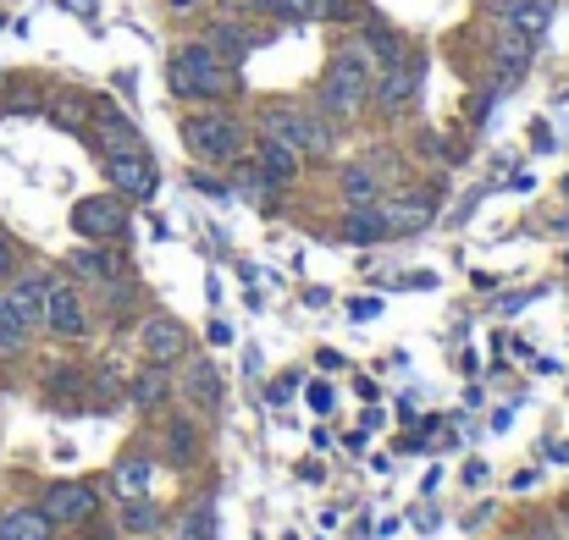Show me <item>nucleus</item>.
I'll use <instances>...</instances> for the list:
<instances>
[{
  "label": "nucleus",
  "instance_id": "obj_1",
  "mask_svg": "<svg viewBox=\"0 0 569 540\" xmlns=\"http://www.w3.org/2000/svg\"><path fill=\"white\" fill-rule=\"evenodd\" d=\"M167 88H172L178 100L210 106V100L238 95V66H227L205 39H194V45H178V50H172V61H167Z\"/></svg>",
  "mask_w": 569,
  "mask_h": 540
},
{
  "label": "nucleus",
  "instance_id": "obj_2",
  "mask_svg": "<svg viewBox=\"0 0 569 540\" xmlns=\"http://www.w3.org/2000/svg\"><path fill=\"white\" fill-rule=\"evenodd\" d=\"M183 144H189L194 160L227 165V160H238L243 149H250V127H243L238 111H227L221 100H210V106H199V111L183 116Z\"/></svg>",
  "mask_w": 569,
  "mask_h": 540
},
{
  "label": "nucleus",
  "instance_id": "obj_3",
  "mask_svg": "<svg viewBox=\"0 0 569 540\" xmlns=\"http://www.w3.org/2000/svg\"><path fill=\"white\" fill-rule=\"evenodd\" d=\"M365 100H371V66H365V50L349 45L343 56H332L327 77H320V111L332 122H349L365 111Z\"/></svg>",
  "mask_w": 569,
  "mask_h": 540
},
{
  "label": "nucleus",
  "instance_id": "obj_4",
  "mask_svg": "<svg viewBox=\"0 0 569 540\" xmlns=\"http://www.w3.org/2000/svg\"><path fill=\"white\" fill-rule=\"evenodd\" d=\"M261 133L277 138V144H288V149H299V155H327V149H332V127L315 122L310 111H299L293 100L261 106Z\"/></svg>",
  "mask_w": 569,
  "mask_h": 540
},
{
  "label": "nucleus",
  "instance_id": "obj_5",
  "mask_svg": "<svg viewBox=\"0 0 569 540\" xmlns=\"http://www.w3.org/2000/svg\"><path fill=\"white\" fill-rule=\"evenodd\" d=\"M72 232L89 243H111L128 232V199L122 194H89L72 205Z\"/></svg>",
  "mask_w": 569,
  "mask_h": 540
},
{
  "label": "nucleus",
  "instance_id": "obj_6",
  "mask_svg": "<svg viewBox=\"0 0 569 540\" xmlns=\"http://www.w3.org/2000/svg\"><path fill=\"white\" fill-rule=\"evenodd\" d=\"M106 176L122 199H149L160 188V171L149 160V149H133V155H106Z\"/></svg>",
  "mask_w": 569,
  "mask_h": 540
},
{
  "label": "nucleus",
  "instance_id": "obj_7",
  "mask_svg": "<svg viewBox=\"0 0 569 540\" xmlns=\"http://www.w3.org/2000/svg\"><path fill=\"white\" fill-rule=\"evenodd\" d=\"M45 518L50 524H95V513H100V496H95V486H84V480H61V486H50L45 491Z\"/></svg>",
  "mask_w": 569,
  "mask_h": 540
},
{
  "label": "nucleus",
  "instance_id": "obj_8",
  "mask_svg": "<svg viewBox=\"0 0 569 540\" xmlns=\"http://www.w3.org/2000/svg\"><path fill=\"white\" fill-rule=\"evenodd\" d=\"M415 88H421V66L415 61H392V66H382L371 77V100H376V111L398 116V111H410Z\"/></svg>",
  "mask_w": 569,
  "mask_h": 540
},
{
  "label": "nucleus",
  "instance_id": "obj_9",
  "mask_svg": "<svg viewBox=\"0 0 569 540\" xmlns=\"http://www.w3.org/2000/svg\"><path fill=\"white\" fill-rule=\"evenodd\" d=\"M89 138H95V149H100V155H133V149H144V138H138L133 116H122L111 100H100V106L89 111Z\"/></svg>",
  "mask_w": 569,
  "mask_h": 540
},
{
  "label": "nucleus",
  "instance_id": "obj_10",
  "mask_svg": "<svg viewBox=\"0 0 569 540\" xmlns=\"http://www.w3.org/2000/svg\"><path fill=\"white\" fill-rule=\"evenodd\" d=\"M138 342H144L149 365H178V358H189V326L172 315H149L138 326Z\"/></svg>",
  "mask_w": 569,
  "mask_h": 540
},
{
  "label": "nucleus",
  "instance_id": "obj_11",
  "mask_svg": "<svg viewBox=\"0 0 569 540\" xmlns=\"http://www.w3.org/2000/svg\"><path fill=\"white\" fill-rule=\"evenodd\" d=\"M45 326H50L56 336H84V331H89L84 287H77V282H50V298H45Z\"/></svg>",
  "mask_w": 569,
  "mask_h": 540
},
{
  "label": "nucleus",
  "instance_id": "obj_12",
  "mask_svg": "<svg viewBox=\"0 0 569 540\" xmlns=\"http://www.w3.org/2000/svg\"><path fill=\"white\" fill-rule=\"evenodd\" d=\"M12 309L23 315V326L28 331H39L45 326V298H50V277H45V270H23V277L12 282Z\"/></svg>",
  "mask_w": 569,
  "mask_h": 540
},
{
  "label": "nucleus",
  "instance_id": "obj_13",
  "mask_svg": "<svg viewBox=\"0 0 569 540\" xmlns=\"http://www.w3.org/2000/svg\"><path fill=\"white\" fill-rule=\"evenodd\" d=\"M486 12H493L498 23H509L514 34H531V39H536V34L553 23V0H493Z\"/></svg>",
  "mask_w": 569,
  "mask_h": 540
},
{
  "label": "nucleus",
  "instance_id": "obj_14",
  "mask_svg": "<svg viewBox=\"0 0 569 540\" xmlns=\"http://www.w3.org/2000/svg\"><path fill=\"white\" fill-rule=\"evenodd\" d=\"M205 45L227 61V66H238L243 56H250V45H255V34L243 28V23H232V17H216V23H205Z\"/></svg>",
  "mask_w": 569,
  "mask_h": 540
},
{
  "label": "nucleus",
  "instance_id": "obj_15",
  "mask_svg": "<svg viewBox=\"0 0 569 540\" xmlns=\"http://www.w3.org/2000/svg\"><path fill=\"white\" fill-rule=\"evenodd\" d=\"M376 216H382L387 237H403V232H421L432 221V199H392V205L376 199Z\"/></svg>",
  "mask_w": 569,
  "mask_h": 540
},
{
  "label": "nucleus",
  "instance_id": "obj_16",
  "mask_svg": "<svg viewBox=\"0 0 569 540\" xmlns=\"http://www.w3.org/2000/svg\"><path fill=\"white\" fill-rule=\"evenodd\" d=\"M299 149H288V144H277V138H266L261 133V144H255V165L271 176V183H293V176H299Z\"/></svg>",
  "mask_w": 569,
  "mask_h": 540
},
{
  "label": "nucleus",
  "instance_id": "obj_17",
  "mask_svg": "<svg viewBox=\"0 0 569 540\" xmlns=\"http://www.w3.org/2000/svg\"><path fill=\"white\" fill-rule=\"evenodd\" d=\"M493 66H498V83H514L525 66H531V34H504L498 45H493Z\"/></svg>",
  "mask_w": 569,
  "mask_h": 540
},
{
  "label": "nucleus",
  "instance_id": "obj_18",
  "mask_svg": "<svg viewBox=\"0 0 569 540\" xmlns=\"http://www.w3.org/2000/svg\"><path fill=\"white\" fill-rule=\"evenodd\" d=\"M50 518L45 507H12V513H0V540H50Z\"/></svg>",
  "mask_w": 569,
  "mask_h": 540
},
{
  "label": "nucleus",
  "instance_id": "obj_19",
  "mask_svg": "<svg viewBox=\"0 0 569 540\" xmlns=\"http://www.w3.org/2000/svg\"><path fill=\"white\" fill-rule=\"evenodd\" d=\"M376 199H382V176H376L365 160L343 165V205L354 210V205H376Z\"/></svg>",
  "mask_w": 569,
  "mask_h": 540
},
{
  "label": "nucleus",
  "instance_id": "obj_20",
  "mask_svg": "<svg viewBox=\"0 0 569 540\" xmlns=\"http://www.w3.org/2000/svg\"><path fill=\"white\" fill-rule=\"evenodd\" d=\"M72 277H84V282H117L122 277V254H106V248L72 254Z\"/></svg>",
  "mask_w": 569,
  "mask_h": 540
},
{
  "label": "nucleus",
  "instance_id": "obj_21",
  "mask_svg": "<svg viewBox=\"0 0 569 540\" xmlns=\"http://www.w3.org/2000/svg\"><path fill=\"white\" fill-rule=\"evenodd\" d=\"M183 392H189L194 408H216V397H221V376L205 365V358H189V381H183Z\"/></svg>",
  "mask_w": 569,
  "mask_h": 540
},
{
  "label": "nucleus",
  "instance_id": "obj_22",
  "mask_svg": "<svg viewBox=\"0 0 569 540\" xmlns=\"http://www.w3.org/2000/svg\"><path fill=\"white\" fill-rule=\"evenodd\" d=\"M28 347V326H23V315L12 309V298L0 293V358H12V353H23Z\"/></svg>",
  "mask_w": 569,
  "mask_h": 540
},
{
  "label": "nucleus",
  "instance_id": "obj_23",
  "mask_svg": "<svg viewBox=\"0 0 569 540\" xmlns=\"http://www.w3.org/2000/svg\"><path fill=\"white\" fill-rule=\"evenodd\" d=\"M343 237H349V243H376V237H387V226H382L376 205H354V210H349V221H343Z\"/></svg>",
  "mask_w": 569,
  "mask_h": 540
},
{
  "label": "nucleus",
  "instance_id": "obj_24",
  "mask_svg": "<svg viewBox=\"0 0 569 540\" xmlns=\"http://www.w3.org/2000/svg\"><path fill=\"white\" fill-rule=\"evenodd\" d=\"M149 475H155V464H144V458H128V464H117V475H111V486H117V496H144L149 491Z\"/></svg>",
  "mask_w": 569,
  "mask_h": 540
},
{
  "label": "nucleus",
  "instance_id": "obj_25",
  "mask_svg": "<svg viewBox=\"0 0 569 540\" xmlns=\"http://www.w3.org/2000/svg\"><path fill=\"white\" fill-rule=\"evenodd\" d=\"M167 392H172V376H167V365H149V370L133 381V403H138V408H155V403L167 397Z\"/></svg>",
  "mask_w": 569,
  "mask_h": 540
},
{
  "label": "nucleus",
  "instance_id": "obj_26",
  "mask_svg": "<svg viewBox=\"0 0 569 540\" xmlns=\"http://www.w3.org/2000/svg\"><path fill=\"white\" fill-rule=\"evenodd\" d=\"M194 446H199L194 419H172V425H167V458H172V464H189V458H194Z\"/></svg>",
  "mask_w": 569,
  "mask_h": 540
},
{
  "label": "nucleus",
  "instance_id": "obj_27",
  "mask_svg": "<svg viewBox=\"0 0 569 540\" xmlns=\"http://www.w3.org/2000/svg\"><path fill=\"white\" fill-rule=\"evenodd\" d=\"M50 116H56L61 127H72V133H77V127L89 122V100H84V95H72V88H61L56 106H50Z\"/></svg>",
  "mask_w": 569,
  "mask_h": 540
},
{
  "label": "nucleus",
  "instance_id": "obj_28",
  "mask_svg": "<svg viewBox=\"0 0 569 540\" xmlns=\"http://www.w3.org/2000/svg\"><path fill=\"white\" fill-rule=\"evenodd\" d=\"M365 45L382 56V66H392V61H410V50H403V39H398L392 28H382V23H371V28H365Z\"/></svg>",
  "mask_w": 569,
  "mask_h": 540
},
{
  "label": "nucleus",
  "instance_id": "obj_29",
  "mask_svg": "<svg viewBox=\"0 0 569 540\" xmlns=\"http://www.w3.org/2000/svg\"><path fill=\"white\" fill-rule=\"evenodd\" d=\"M122 529H128V535H155V529H160V513H155V502L133 496V502L122 507Z\"/></svg>",
  "mask_w": 569,
  "mask_h": 540
},
{
  "label": "nucleus",
  "instance_id": "obj_30",
  "mask_svg": "<svg viewBox=\"0 0 569 540\" xmlns=\"http://www.w3.org/2000/svg\"><path fill=\"white\" fill-rule=\"evenodd\" d=\"M178 535H189V540H210V502L199 496V502H189L183 513H178V524H172Z\"/></svg>",
  "mask_w": 569,
  "mask_h": 540
},
{
  "label": "nucleus",
  "instance_id": "obj_31",
  "mask_svg": "<svg viewBox=\"0 0 569 540\" xmlns=\"http://www.w3.org/2000/svg\"><path fill=\"white\" fill-rule=\"evenodd\" d=\"M7 111H12V116H34V111H45V95H39L34 83H17L12 95H7Z\"/></svg>",
  "mask_w": 569,
  "mask_h": 540
},
{
  "label": "nucleus",
  "instance_id": "obj_32",
  "mask_svg": "<svg viewBox=\"0 0 569 540\" xmlns=\"http://www.w3.org/2000/svg\"><path fill=\"white\" fill-rule=\"evenodd\" d=\"M354 23V17H365V7H360V0H320V23Z\"/></svg>",
  "mask_w": 569,
  "mask_h": 540
},
{
  "label": "nucleus",
  "instance_id": "obj_33",
  "mask_svg": "<svg viewBox=\"0 0 569 540\" xmlns=\"http://www.w3.org/2000/svg\"><path fill=\"white\" fill-rule=\"evenodd\" d=\"M12 270H17V243H12V232H7V226H0V282H7Z\"/></svg>",
  "mask_w": 569,
  "mask_h": 540
},
{
  "label": "nucleus",
  "instance_id": "obj_34",
  "mask_svg": "<svg viewBox=\"0 0 569 540\" xmlns=\"http://www.w3.org/2000/svg\"><path fill=\"white\" fill-rule=\"evenodd\" d=\"M167 7H172V12H194V7H199V0H167Z\"/></svg>",
  "mask_w": 569,
  "mask_h": 540
},
{
  "label": "nucleus",
  "instance_id": "obj_35",
  "mask_svg": "<svg viewBox=\"0 0 569 540\" xmlns=\"http://www.w3.org/2000/svg\"><path fill=\"white\" fill-rule=\"evenodd\" d=\"M84 540H117V535H111V529H89Z\"/></svg>",
  "mask_w": 569,
  "mask_h": 540
},
{
  "label": "nucleus",
  "instance_id": "obj_36",
  "mask_svg": "<svg viewBox=\"0 0 569 540\" xmlns=\"http://www.w3.org/2000/svg\"><path fill=\"white\" fill-rule=\"evenodd\" d=\"M531 540H558V535H553V529H536V535H531Z\"/></svg>",
  "mask_w": 569,
  "mask_h": 540
},
{
  "label": "nucleus",
  "instance_id": "obj_37",
  "mask_svg": "<svg viewBox=\"0 0 569 540\" xmlns=\"http://www.w3.org/2000/svg\"><path fill=\"white\" fill-rule=\"evenodd\" d=\"M160 540H189V535H178V529H167V535H160Z\"/></svg>",
  "mask_w": 569,
  "mask_h": 540
}]
</instances>
